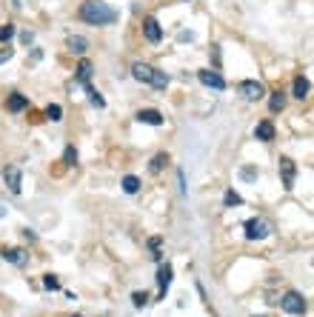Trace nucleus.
<instances>
[{"mask_svg": "<svg viewBox=\"0 0 314 317\" xmlns=\"http://www.w3.org/2000/svg\"><path fill=\"white\" fill-rule=\"evenodd\" d=\"M80 20L92 23V26H109V23L117 20V11L109 6V3H100V0H89L80 6Z\"/></svg>", "mask_w": 314, "mask_h": 317, "instance_id": "f257e3e1", "label": "nucleus"}, {"mask_svg": "<svg viewBox=\"0 0 314 317\" xmlns=\"http://www.w3.org/2000/svg\"><path fill=\"white\" fill-rule=\"evenodd\" d=\"M271 226H268L263 217H251L249 223H246V240H266Z\"/></svg>", "mask_w": 314, "mask_h": 317, "instance_id": "f03ea898", "label": "nucleus"}, {"mask_svg": "<svg viewBox=\"0 0 314 317\" xmlns=\"http://www.w3.org/2000/svg\"><path fill=\"white\" fill-rule=\"evenodd\" d=\"M280 306L286 309L289 315H306L309 303H306V300H303V295H297V292H286V295H283V300H280Z\"/></svg>", "mask_w": 314, "mask_h": 317, "instance_id": "7ed1b4c3", "label": "nucleus"}, {"mask_svg": "<svg viewBox=\"0 0 314 317\" xmlns=\"http://www.w3.org/2000/svg\"><path fill=\"white\" fill-rule=\"evenodd\" d=\"M3 180H6V186H9V192L20 194L23 177H20V169H17V166H6V169H3Z\"/></svg>", "mask_w": 314, "mask_h": 317, "instance_id": "20e7f679", "label": "nucleus"}, {"mask_svg": "<svg viewBox=\"0 0 314 317\" xmlns=\"http://www.w3.org/2000/svg\"><path fill=\"white\" fill-rule=\"evenodd\" d=\"M197 78H200V83L209 86V89H226V80H223L217 72H211V69H200Z\"/></svg>", "mask_w": 314, "mask_h": 317, "instance_id": "39448f33", "label": "nucleus"}, {"mask_svg": "<svg viewBox=\"0 0 314 317\" xmlns=\"http://www.w3.org/2000/svg\"><path fill=\"white\" fill-rule=\"evenodd\" d=\"M240 94H243L246 100H260V97L266 94V89H263L257 80H243V83H240Z\"/></svg>", "mask_w": 314, "mask_h": 317, "instance_id": "423d86ee", "label": "nucleus"}, {"mask_svg": "<svg viewBox=\"0 0 314 317\" xmlns=\"http://www.w3.org/2000/svg\"><path fill=\"white\" fill-rule=\"evenodd\" d=\"M280 174H283V186H286V189H294V174H297L294 160L280 158Z\"/></svg>", "mask_w": 314, "mask_h": 317, "instance_id": "0eeeda50", "label": "nucleus"}, {"mask_svg": "<svg viewBox=\"0 0 314 317\" xmlns=\"http://www.w3.org/2000/svg\"><path fill=\"white\" fill-rule=\"evenodd\" d=\"M143 32H146V37H149L151 43H160V37H163V29H160V23L154 20V17L143 20Z\"/></svg>", "mask_w": 314, "mask_h": 317, "instance_id": "6e6552de", "label": "nucleus"}, {"mask_svg": "<svg viewBox=\"0 0 314 317\" xmlns=\"http://www.w3.org/2000/svg\"><path fill=\"white\" fill-rule=\"evenodd\" d=\"M66 49H69L71 55H86V49H89V40H86L83 34H71L69 40H66Z\"/></svg>", "mask_w": 314, "mask_h": 317, "instance_id": "1a4fd4ad", "label": "nucleus"}, {"mask_svg": "<svg viewBox=\"0 0 314 317\" xmlns=\"http://www.w3.org/2000/svg\"><path fill=\"white\" fill-rule=\"evenodd\" d=\"M131 75H134V80H140V83H151V75H154V69L149 66V63H134L131 66Z\"/></svg>", "mask_w": 314, "mask_h": 317, "instance_id": "9d476101", "label": "nucleus"}, {"mask_svg": "<svg viewBox=\"0 0 314 317\" xmlns=\"http://www.w3.org/2000/svg\"><path fill=\"white\" fill-rule=\"evenodd\" d=\"M137 120L140 123H149V126H163V114L157 112V109H143V112H137Z\"/></svg>", "mask_w": 314, "mask_h": 317, "instance_id": "9b49d317", "label": "nucleus"}, {"mask_svg": "<svg viewBox=\"0 0 314 317\" xmlns=\"http://www.w3.org/2000/svg\"><path fill=\"white\" fill-rule=\"evenodd\" d=\"M172 266L166 263V266H160V272H157V286H160V297H166V289L172 286Z\"/></svg>", "mask_w": 314, "mask_h": 317, "instance_id": "f8f14e48", "label": "nucleus"}, {"mask_svg": "<svg viewBox=\"0 0 314 317\" xmlns=\"http://www.w3.org/2000/svg\"><path fill=\"white\" fill-rule=\"evenodd\" d=\"M254 137H257V140H274V123H271V120H263V123H257Z\"/></svg>", "mask_w": 314, "mask_h": 317, "instance_id": "ddd939ff", "label": "nucleus"}, {"mask_svg": "<svg viewBox=\"0 0 314 317\" xmlns=\"http://www.w3.org/2000/svg\"><path fill=\"white\" fill-rule=\"evenodd\" d=\"M3 260L14 263V266H23L29 257H26V251H23V249H6V251H3Z\"/></svg>", "mask_w": 314, "mask_h": 317, "instance_id": "4468645a", "label": "nucleus"}, {"mask_svg": "<svg viewBox=\"0 0 314 317\" xmlns=\"http://www.w3.org/2000/svg\"><path fill=\"white\" fill-rule=\"evenodd\" d=\"M74 78L86 86V83L92 80V63H89V60H80V63H77V72H74Z\"/></svg>", "mask_w": 314, "mask_h": 317, "instance_id": "2eb2a0df", "label": "nucleus"}, {"mask_svg": "<svg viewBox=\"0 0 314 317\" xmlns=\"http://www.w3.org/2000/svg\"><path fill=\"white\" fill-rule=\"evenodd\" d=\"M166 163H169V158H166L163 152H160V155H154V158H151V163H149V171H151V174H160V171L166 169Z\"/></svg>", "mask_w": 314, "mask_h": 317, "instance_id": "dca6fc26", "label": "nucleus"}, {"mask_svg": "<svg viewBox=\"0 0 314 317\" xmlns=\"http://www.w3.org/2000/svg\"><path fill=\"white\" fill-rule=\"evenodd\" d=\"M268 109H271V112H283V109H286V94H283V91H274V94L268 97Z\"/></svg>", "mask_w": 314, "mask_h": 317, "instance_id": "f3484780", "label": "nucleus"}, {"mask_svg": "<svg viewBox=\"0 0 314 317\" xmlns=\"http://www.w3.org/2000/svg\"><path fill=\"white\" fill-rule=\"evenodd\" d=\"M26 106H29V100H26L20 91H14L12 97H9V109H12V112H23Z\"/></svg>", "mask_w": 314, "mask_h": 317, "instance_id": "a211bd4d", "label": "nucleus"}, {"mask_svg": "<svg viewBox=\"0 0 314 317\" xmlns=\"http://www.w3.org/2000/svg\"><path fill=\"white\" fill-rule=\"evenodd\" d=\"M123 192L126 194H137L140 192V180L134 177V174H126V177H123Z\"/></svg>", "mask_w": 314, "mask_h": 317, "instance_id": "6ab92c4d", "label": "nucleus"}, {"mask_svg": "<svg viewBox=\"0 0 314 317\" xmlns=\"http://www.w3.org/2000/svg\"><path fill=\"white\" fill-rule=\"evenodd\" d=\"M309 89H312V86H309V80L306 78H294V97H306V94H309Z\"/></svg>", "mask_w": 314, "mask_h": 317, "instance_id": "aec40b11", "label": "nucleus"}, {"mask_svg": "<svg viewBox=\"0 0 314 317\" xmlns=\"http://www.w3.org/2000/svg\"><path fill=\"white\" fill-rule=\"evenodd\" d=\"M151 86H154V89H166V86H169V75L154 69V75H151Z\"/></svg>", "mask_w": 314, "mask_h": 317, "instance_id": "412c9836", "label": "nucleus"}, {"mask_svg": "<svg viewBox=\"0 0 314 317\" xmlns=\"http://www.w3.org/2000/svg\"><path fill=\"white\" fill-rule=\"evenodd\" d=\"M86 94H89V100H92V106H97V109H103V106H106V100L100 97V91H97V89H92L89 83H86Z\"/></svg>", "mask_w": 314, "mask_h": 317, "instance_id": "4be33fe9", "label": "nucleus"}, {"mask_svg": "<svg viewBox=\"0 0 314 317\" xmlns=\"http://www.w3.org/2000/svg\"><path fill=\"white\" fill-rule=\"evenodd\" d=\"M46 117H49V120H55V123H58V120H63V109H60L58 103H52V106L46 109Z\"/></svg>", "mask_w": 314, "mask_h": 317, "instance_id": "5701e85b", "label": "nucleus"}, {"mask_svg": "<svg viewBox=\"0 0 314 317\" xmlns=\"http://www.w3.org/2000/svg\"><path fill=\"white\" fill-rule=\"evenodd\" d=\"M223 203H226V206H240V203H243V197L234 192V189H229V192H226V197H223Z\"/></svg>", "mask_w": 314, "mask_h": 317, "instance_id": "b1692460", "label": "nucleus"}, {"mask_svg": "<svg viewBox=\"0 0 314 317\" xmlns=\"http://www.w3.org/2000/svg\"><path fill=\"white\" fill-rule=\"evenodd\" d=\"M14 37V26L12 23H6V26H0V43H9Z\"/></svg>", "mask_w": 314, "mask_h": 317, "instance_id": "393cba45", "label": "nucleus"}, {"mask_svg": "<svg viewBox=\"0 0 314 317\" xmlns=\"http://www.w3.org/2000/svg\"><path fill=\"white\" fill-rule=\"evenodd\" d=\"M240 177H243V180H257L260 171H257L254 166H243V169H240Z\"/></svg>", "mask_w": 314, "mask_h": 317, "instance_id": "a878e982", "label": "nucleus"}, {"mask_svg": "<svg viewBox=\"0 0 314 317\" xmlns=\"http://www.w3.org/2000/svg\"><path fill=\"white\" fill-rule=\"evenodd\" d=\"M43 286H46V289H52V292H58V289H60L58 274H46V277H43Z\"/></svg>", "mask_w": 314, "mask_h": 317, "instance_id": "bb28decb", "label": "nucleus"}, {"mask_svg": "<svg viewBox=\"0 0 314 317\" xmlns=\"http://www.w3.org/2000/svg\"><path fill=\"white\" fill-rule=\"evenodd\" d=\"M131 300H134V306H137V309H143L146 303H149V295H146V292H134Z\"/></svg>", "mask_w": 314, "mask_h": 317, "instance_id": "cd10ccee", "label": "nucleus"}, {"mask_svg": "<svg viewBox=\"0 0 314 317\" xmlns=\"http://www.w3.org/2000/svg\"><path fill=\"white\" fill-rule=\"evenodd\" d=\"M63 158H66V163H69V166H74V163H77V152H74V146L66 149V155H63Z\"/></svg>", "mask_w": 314, "mask_h": 317, "instance_id": "c85d7f7f", "label": "nucleus"}, {"mask_svg": "<svg viewBox=\"0 0 314 317\" xmlns=\"http://www.w3.org/2000/svg\"><path fill=\"white\" fill-rule=\"evenodd\" d=\"M12 49H0V63H6V60H12Z\"/></svg>", "mask_w": 314, "mask_h": 317, "instance_id": "c756f323", "label": "nucleus"}, {"mask_svg": "<svg viewBox=\"0 0 314 317\" xmlns=\"http://www.w3.org/2000/svg\"><path fill=\"white\" fill-rule=\"evenodd\" d=\"M20 40H23V43L29 46V43H32V40H35V34H32V32H23V34H20Z\"/></svg>", "mask_w": 314, "mask_h": 317, "instance_id": "7c9ffc66", "label": "nucleus"}, {"mask_svg": "<svg viewBox=\"0 0 314 317\" xmlns=\"http://www.w3.org/2000/svg\"><path fill=\"white\" fill-rule=\"evenodd\" d=\"M71 317H83V315H71Z\"/></svg>", "mask_w": 314, "mask_h": 317, "instance_id": "2f4dec72", "label": "nucleus"}, {"mask_svg": "<svg viewBox=\"0 0 314 317\" xmlns=\"http://www.w3.org/2000/svg\"><path fill=\"white\" fill-rule=\"evenodd\" d=\"M254 317H257V315H254Z\"/></svg>", "mask_w": 314, "mask_h": 317, "instance_id": "473e14b6", "label": "nucleus"}]
</instances>
